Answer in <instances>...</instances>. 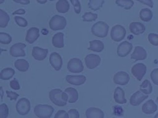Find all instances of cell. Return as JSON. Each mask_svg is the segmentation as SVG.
I'll return each instance as SVG.
<instances>
[{
    "label": "cell",
    "mask_w": 158,
    "mask_h": 118,
    "mask_svg": "<svg viewBox=\"0 0 158 118\" xmlns=\"http://www.w3.org/2000/svg\"><path fill=\"white\" fill-rule=\"evenodd\" d=\"M6 94H7V96L8 98H10V100L11 101H15L17 100V98L19 97V95L14 92H12V91H9L7 90L6 91Z\"/></svg>",
    "instance_id": "b9f144b4"
},
{
    "label": "cell",
    "mask_w": 158,
    "mask_h": 118,
    "mask_svg": "<svg viewBox=\"0 0 158 118\" xmlns=\"http://www.w3.org/2000/svg\"><path fill=\"white\" fill-rule=\"evenodd\" d=\"M9 84H10V87H11V88H12L14 90H18L20 88V84L19 83V81L17 79H15L10 81Z\"/></svg>",
    "instance_id": "ee69618b"
},
{
    "label": "cell",
    "mask_w": 158,
    "mask_h": 118,
    "mask_svg": "<svg viewBox=\"0 0 158 118\" xmlns=\"http://www.w3.org/2000/svg\"><path fill=\"white\" fill-rule=\"evenodd\" d=\"M3 50H4L3 49H2L1 48H0V55H1V52L3 51Z\"/></svg>",
    "instance_id": "db71d44e"
},
{
    "label": "cell",
    "mask_w": 158,
    "mask_h": 118,
    "mask_svg": "<svg viewBox=\"0 0 158 118\" xmlns=\"http://www.w3.org/2000/svg\"><path fill=\"white\" fill-rule=\"evenodd\" d=\"M72 4L74 9V11L76 14H78L81 12V4L79 0H70Z\"/></svg>",
    "instance_id": "ab89813d"
},
{
    "label": "cell",
    "mask_w": 158,
    "mask_h": 118,
    "mask_svg": "<svg viewBox=\"0 0 158 118\" xmlns=\"http://www.w3.org/2000/svg\"><path fill=\"white\" fill-rule=\"evenodd\" d=\"M153 17V13L152 12L148 9V8H144L142 9L139 12V17L141 20L143 22H149Z\"/></svg>",
    "instance_id": "f1b7e54d"
},
{
    "label": "cell",
    "mask_w": 158,
    "mask_h": 118,
    "mask_svg": "<svg viewBox=\"0 0 158 118\" xmlns=\"http://www.w3.org/2000/svg\"><path fill=\"white\" fill-rule=\"evenodd\" d=\"M36 1H37L38 3H40V4H43L46 3V2L48 1V0H36Z\"/></svg>",
    "instance_id": "f907efd6"
},
{
    "label": "cell",
    "mask_w": 158,
    "mask_h": 118,
    "mask_svg": "<svg viewBox=\"0 0 158 118\" xmlns=\"http://www.w3.org/2000/svg\"><path fill=\"white\" fill-rule=\"evenodd\" d=\"M56 8L58 12L64 14L69 11L70 9V5L67 0H59L56 2Z\"/></svg>",
    "instance_id": "484cf974"
},
{
    "label": "cell",
    "mask_w": 158,
    "mask_h": 118,
    "mask_svg": "<svg viewBox=\"0 0 158 118\" xmlns=\"http://www.w3.org/2000/svg\"><path fill=\"white\" fill-rule=\"evenodd\" d=\"M113 81L116 84L125 85L130 81V76L125 71H118L114 74Z\"/></svg>",
    "instance_id": "7c38bea8"
},
{
    "label": "cell",
    "mask_w": 158,
    "mask_h": 118,
    "mask_svg": "<svg viewBox=\"0 0 158 118\" xmlns=\"http://www.w3.org/2000/svg\"><path fill=\"white\" fill-rule=\"evenodd\" d=\"M25 10L23 9H19L18 10H16L12 13V15H16V14H20V15H23L25 14Z\"/></svg>",
    "instance_id": "c3c4849f"
},
{
    "label": "cell",
    "mask_w": 158,
    "mask_h": 118,
    "mask_svg": "<svg viewBox=\"0 0 158 118\" xmlns=\"http://www.w3.org/2000/svg\"><path fill=\"white\" fill-rule=\"evenodd\" d=\"M67 25V20L65 17L59 15H54L49 22V28L53 31L64 30Z\"/></svg>",
    "instance_id": "277c9868"
},
{
    "label": "cell",
    "mask_w": 158,
    "mask_h": 118,
    "mask_svg": "<svg viewBox=\"0 0 158 118\" xmlns=\"http://www.w3.org/2000/svg\"><path fill=\"white\" fill-rule=\"evenodd\" d=\"M105 0H89L88 7L94 10H98L102 7Z\"/></svg>",
    "instance_id": "1f68e13d"
},
{
    "label": "cell",
    "mask_w": 158,
    "mask_h": 118,
    "mask_svg": "<svg viewBox=\"0 0 158 118\" xmlns=\"http://www.w3.org/2000/svg\"><path fill=\"white\" fill-rule=\"evenodd\" d=\"M14 2L19 3L21 4H24V5H27L30 4V1L29 0H13Z\"/></svg>",
    "instance_id": "7dc6e473"
},
{
    "label": "cell",
    "mask_w": 158,
    "mask_h": 118,
    "mask_svg": "<svg viewBox=\"0 0 158 118\" xmlns=\"http://www.w3.org/2000/svg\"><path fill=\"white\" fill-rule=\"evenodd\" d=\"M154 118H158V114H156L155 115V116H154Z\"/></svg>",
    "instance_id": "f5cc1de1"
},
{
    "label": "cell",
    "mask_w": 158,
    "mask_h": 118,
    "mask_svg": "<svg viewBox=\"0 0 158 118\" xmlns=\"http://www.w3.org/2000/svg\"><path fill=\"white\" fill-rule=\"evenodd\" d=\"M147 57V52L145 49L141 46H136L133 53L131 55V58L135 61L143 60Z\"/></svg>",
    "instance_id": "ac0fdd59"
},
{
    "label": "cell",
    "mask_w": 158,
    "mask_h": 118,
    "mask_svg": "<svg viewBox=\"0 0 158 118\" xmlns=\"http://www.w3.org/2000/svg\"><path fill=\"white\" fill-rule=\"evenodd\" d=\"M85 61L86 67L89 69H93L99 66L101 63V58L98 55L90 53L85 57Z\"/></svg>",
    "instance_id": "30bf717a"
},
{
    "label": "cell",
    "mask_w": 158,
    "mask_h": 118,
    "mask_svg": "<svg viewBox=\"0 0 158 118\" xmlns=\"http://www.w3.org/2000/svg\"><path fill=\"white\" fill-rule=\"evenodd\" d=\"M109 25L104 22L99 21L94 23L91 27V33L95 36L99 37H105L109 31Z\"/></svg>",
    "instance_id": "3957f363"
},
{
    "label": "cell",
    "mask_w": 158,
    "mask_h": 118,
    "mask_svg": "<svg viewBox=\"0 0 158 118\" xmlns=\"http://www.w3.org/2000/svg\"><path fill=\"white\" fill-rule=\"evenodd\" d=\"M114 98L115 101L118 104H125L127 103V100L125 97L124 90L119 87H117L114 90Z\"/></svg>",
    "instance_id": "7402d4cb"
},
{
    "label": "cell",
    "mask_w": 158,
    "mask_h": 118,
    "mask_svg": "<svg viewBox=\"0 0 158 118\" xmlns=\"http://www.w3.org/2000/svg\"><path fill=\"white\" fill-rule=\"evenodd\" d=\"M86 118H104V112L98 108L91 107L88 108L85 111Z\"/></svg>",
    "instance_id": "d6986e66"
},
{
    "label": "cell",
    "mask_w": 158,
    "mask_h": 118,
    "mask_svg": "<svg viewBox=\"0 0 158 118\" xmlns=\"http://www.w3.org/2000/svg\"><path fill=\"white\" fill-rule=\"evenodd\" d=\"M52 45L56 48H63L64 47V34L61 32L55 34L52 38Z\"/></svg>",
    "instance_id": "603a6c76"
},
{
    "label": "cell",
    "mask_w": 158,
    "mask_h": 118,
    "mask_svg": "<svg viewBox=\"0 0 158 118\" xmlns=\"http://www.w3.org/2000/svg\"><path fill=\"white\" fill-rule=\"evenodd\" d=\"M3 95H4V92H3L2 87H0V96H1V100H2V98H3Z\"/></svg>",
    "instance_id": "681fc988"
},
{
    "label": "cell",
    "mask_w": 158,
    "mask_h": 118,
    "mask_svg": "<svg viewBox=\"0 0 158 118\" xmlns=\"http://www.w3.org/2000/svg\"><path fill=\"white\" fill-rule=\"evenodd\" d=\"M68 118H80V114L77 109H70L67 112Z\"/></svg>",
    "instance_id": "60d3db41"
},
{
    "label": "cell",
    "mask_w": 158,
    "mask_h": 118,
    "mask_svg": "<svg viewBox=\"0 0 158 118\" xmlns=\"http://www.w3.org/2000/svg\"><path fill=\"white\" fill-rule=\"evenodd\" d=\"M15 108L17 112L20 115H27L31 109L30 102L27 98H21L17 101L15 105Z\"/></svg>",
    "instance_id": "5b68a950"
},
{
    "label": "cell",
    "mask_w": 158,
    "mask_h": 118,
    "mask_svg": "<svg viewBox=\"0 0 158 118\" xmlns=\"http://www.w3.org/2000/svg\"><path fill=\"white\" fill-rule=\"evenodd\" d=\"M150 76L153 83L155 85H158V69L155 68L154 69H153L151 73Z\"/></svg>",
    "instance_id": "f35d334b"
},
{
    "label": "cell",
    "mask_w": 158,
    "mask_h": 118,
    "mask_svg": "<svg viewBox=\"0 0 158 118\" xmlns=\"http://www.w3.org/2000/svg\"><path fill=\"white\" fill-rule=\"evenodd\" d=\"M104 48V43L99 40H93L89 41V47H88V50L96 52H101L103 50Z\"/></svg>",
    "instance_id": "d4e9b609"
},
{
    "label": "cell",
    "mask_w": 158,
    "mask_h": 118,
    "mask_svg": "<svg viewBox=\"0 0 158 118\" xmlns=\"http://www.w3.org/2000/svg\"><path fill=\"white\" fill-rule=\"evenodd\" d=\"M54 118H68V114L65 110H59L55 114Z\"/></svg>",
    "instance_id": "7bdbcfd3"
},
{
    "label": "cell",
    "mask_w": 158,
    "mask_h": 118,
    "mask_svg": "<svg viewBox=\"0 0 158 118\" xmlns=\"http://www.w3.org/2000/svg\"><path fill=\"white\" fill-rule=\"evenodd\" d=\"M129 29L130 32L135 35L141 34L146 31L145 26L138 22H131L129 25Z\"/></svg>",
    "instance_id": "44dd1931"
},
{
    "label": "cell",
    "mask_w": 158,
    "mask_h": 118,
    "mask_svg": "<svg viewBox=\"0 0 158 118\" xmlns=\"http://www.w3.org/2000/svg\"><path fill=\"white\" fill-rule=\"evenodd\" d=\"M9 116V108L6 103L0 104V118H7Z\"/></svg>",
    "instance_id": "d590c367"
},
{
    "label": "cell",
    "mask_w": 158,
    "mask_h": 118,
    "mask_svg": "<svg viewBox=\"0 0 158 118\" xmlns=\"http://www.w3.org/2000/svg\"><path fill=\"white\" fill-rule=\"evenodd\" d=\"M48 53V49H43L40 47H33L32 49V56L33 57L38 61L43 60L47 57Z\"/></svg>",
    "instance_id": "2e32d148"
},
{
    "label": "cell",
    "mask_w": 158,
    "mask_h": 118,
    "mask_svg": "<svg viewBox=\"0 0 158 118\" xmlns=\"http://www.w3.org/2000/svg\"><path fill=\"white\" fill-rule=\"evenodd\" d=\"M114 114L116 116H122L123 115V111L122 108V107L118 106H115L114 108Z\"/></svg>",
    "instance_id": "f6af8a7d"
},
{
    "label": "cell",
    "mask_w": 158,
    "mask_h": 118,
    "mask_svg": "<svg viewBox=\"0 0 158 118\" xmlns=\"http://www.w3.org/2000/svg\"><path fill=\"white\" fill-rule=\"evenodd\" d=\"M68 70L73 73H79L83 71L84 67L82 61L78 58H71L67 63Z\"/></svg>",
    "instance_id": "52a82bcc"
},
{
    "label": "cell",
    "mask_w": 158,
    "mask_h": 118,
    "mask_svg": "<svg viewBox=\"0 0 158 118\" xmlns=\"http://www.w3.org/2000/svg\"><path fill=\"white\" fill-rule=\"evenodd\" d=\"M149 42L153 45H158V35L156 33H149L148 36Z\"/></svg>",
    "instance_id": "74e56055"
},
{
    "label": "cell",
    "mask_w": 158,
    "mask_h": 118,
    "mask_svg": "<svg viewBox=\"0 0 158 118\" xmlns=\"http://www.w3.org/2000/svg\"><path fill=\"white\" fill-rule=\"evenodd\" d=\"M146 66L144 64L139 63L133 65L131 68V74L137 79L138 81H140L146 73Z\"/></svg>",
    "instance_id": "ba28073f"
},
{
    "label": "cell",
    "mask_w": 158,
    "mask_h": 118,
    "mask_svg": "<svg viewBox=\"0 0 158 118\" xmlns=\"http://www.w3.org/2000/svg\"><path fill=\"white\" fill-rule=\"evenodd\" d=\"M15 74V70L12 68H6L0 72V79L2 80H9Z\"/></svg>",
    "instance_id": "83f0119b"
},
{
    "label": "cell",
    "mask_w": 158,
    "mask_h": 118,
    "mask_svg": "<svg viewBox=\"0 0 158 118\" xmlns=\"http://www.w3.org/2000/svg\"><path fill=\"white\" fill-rule=\"evenodd\" d=\"M40 37V30L38 28L31 27L29 28L27 32L25 41L31 44L35 42L36 39Z\"/></svg>",
    "instance_id": "9a60e30c"
},
{
    "label": "cell",
    "mask_w": 158,
    "mask_h": 118,
    "mask_svg": "<svg viewBox=\"0 0 158 118\" xmlns=\"http://www.w3.org/2000/svg\"><path fill=\"white\" fill-rule=\"evenodd\" d=\"M115 3L117 6L129 10L134 5V2L132 0H115Z\"/></svg>",
    "instance_id": "d6a6232c"
},
{
    "label": "cell",
    "mask_w": 158,
    "mask_h": 118,
    "mask_svg": "<svg viewBox=\"0 0 158 118\" xmlns=\"http://www.w3.org/2000/svg\"><path fill=\"white\" fill-rule=\"evenodd\" d=\"M4 1H5V0H0V4H2V3L4 2Z\"/></svg>",
    "instance_id": "816d5d0a"
},
{
    "label": "cell",
    "mask_w": 158,
    "mask_h": 118,
    "mask_svg": "<svg viewBox=\"0 0 158 118\" xmlns=\"http://www.w3.org/2000/svg\"><path fill=\"white\" fill-rule=\"evenodd\" d=\"M14 66L20 72H25L29 68L28 62L24 59H18L14 63Z\"/></svg>",
    "instance_id": "4316f807"
},
{
    "label": "cell",
    "mask_w": 158,
    "mask_h": 118,
    "mask_svg": "<svg viewBox=\"0 0 158 118\" xmlns=\"http://www.w3.org/2000/svg\"><path fill=\"white\" fill-rule=\"evenodd\" d=\"M68 96L67 102L69 103H74L78 99V93L77 90L73 87H67L65 92Z\"/></svg>",
    "instance_id": "cb8c5ba5"
},
{
    "label": "cell",
    "mask_w": 158,
    "mask_h": 118,
    "mask_svg": "<svg viewBox=\"0 0 158 118\" xmlns=\"http://www.w3.org/2000/svg\"><path fill=\"white\" fill-rule=\"evenodd\" d=\"M136 1L146 5V6H148L151 8H152L154 6V3L152 0H136Z\"/></svg>",
    "instance_id": "bcb514c9"
},
{
    "label": "cell",
    "mask_w": 158,
    "mask_h": 118,
    "mask_svg": "<svg viewBox=\"0 0 158 118\" xmlns=\"http://www.w3.org/2000/svg\"><path fill=\"white\" fill-rule=\"evenodd\" d=\"M49 97L52 103L60 107L65 106L68 100V96L67 93L62 92L59 88L51 90L49 93Z\"/></svg>",
    "instance_id": "6da1fadb"
},
{
    "label": "cell",
    "mask_w": 158,
    "mask_h": 118,
    "mask_svg": "<svg viewBox=\"0 0 158 118\" xmlns=\"http://www.w3.org/2000/svg\"><path fill=\"white\" fill-rule=\"evenodd\" d=\"M139 88H140V91L146 95H149L152 92V85L149 82V81H148V79L144 80L141 84L139 86Z\"/></svg>",
    "instance_id": "f546056e"
},
{
    "label": "cell",
    "mask_w": 158,
    "mask_h": 118,
    "mask_svg": "<svg viewBox=\"0 0 158 118\" xmlns=\"http://www.w3.org/2000/svg\"><path fill=\"white\" fill-rule=\"evenodd\" d=\"M141 110L146 114H152L157 110V106L152 100H149L143 104Z\"/></svg>",
    "instance_id": "ffe728a7"
},
{
    "label": "cell",
    "mask_w": 158,
    "mask_h": 118,
    "mask_svg": "<svg viewBox=\"0 0 158 118\" xmlns=\"http://www.w3.org/2000/svg\"><path fill=\"white\" fill-rule=\"evenodd\" d=\"M125 35L126 30L120 25H116L114 26L110 30L111 39L115 42H119L123 40L125 38Z\"/></svg>",
    "instance_id": "8992f818"
},
{
    "label": "cell",
    "mask_w": 158,
    "mask_h": 118,
    "mask_svg": "<svg viewBox=\"0 0 158 118\" xmlns=\"http://www.w3.org/2000/svg\"><path fill=\"white\" fill-rule=\"evenodd\" d=\"M26 47V44L22 42H17L13 44L9 49V53L11 56L14 57H25V52L24 48Z\"/></svg>",
    "instance_id": "9c48e42d"
},
{
    "label": "cell",
    "mask_w": 158,
    "mask_h": 118,
    "mask_svg": "<svg viewBox=\"0 0 158 118\" xmlns=\"http://www.w3.org/2000/svg\"><path fill=\"white\" fill-rule=\"evenodd\" d=\"M15 23L21 27H26L28 25V22L27 20L20 16H15L14 17Z\"/></svg>",
    "instance_id": "8d00e7d4"
},
{
    "label": "cell",
    "mask_w": 158,
    "mask_h": 118,
    "mask_svg": "<svg viewBox=\"0 0 158 118\" xmlns=\"http://www.w3.org/2000/svg\"><path fill=\"white\" fill-rule=\"evenodd\" d=\"M86 80L84 75H67L66 81L68 83L74 85H81L83 84Z\"/></svg>",
    "instance_id": "e0dca14e"
},
{
    "label": "cell",
    "mask_w": 158,
    "mask_h": 118,
    "mask_svg": "<svg viewBox=\"0 0 158 118\" xmlns=\"http://www.w3.org/2000/svg\"><path fill=\"white\" fill-rule=\"evenodd\" d=\"M132 48L133 45L131 43L128 41H123L117 47V55L120 57H125L130 53Z\"/></svg>",
    "instance_id": "8fae6325"
},
{
    "label": "cell",
    "mask_w": 158,
    "mask_h": 118,
    "mask_svg": "<svg viewBox=\"0 0 158 118\" xmlns=\"http://www.w3.org/2000/svg\"><path fill=\"white\" fill-rule=\"evenodd\" d=\"M10 20V17L6 12L0 9V28H6Z\"/></svg>",
    "instance_id": "4dcf8cb0"
},
{
    "label": "cell",
    "mask_w": 158,
    "mask_h": 118,
    "mask_svg": "<svg viewBox=\"0 0 158 118\" xmlns=\"http://www.w3.org/2000/svg\"><path fill=\"white\" fill-rule=\"evenodd\" d=\"M12 41V37L10 34L4 32H0V43L2 44H9Z\"/></svg>",
    "instance_id": "836d02e7"
},
{
    "label": "cell",
    "mask_w": 158,
    "mask_h": 118,
    "mask_svg": "<svg viewBox=\"0 0 158 118\" xmlns=\"http://www.w3.org/2000/svg\"><path fill=\"white\" fill-rule=\"evenodd\" d=\"M98 15L96 14H93L90 12H85L82 15V19L83 22H92L97 19Z\"/></svg>",
    "instance_id": "e575fe53"
},
{
    "label": "cell",
    "mask_w": 158,
    "mask_h": 118,
    "mask_svg": "<svg viewBox=\"0 0 158 118\" xmlns=\"http://www.w3.org/2000/svg\"><path fill=\"white\" fill-rule=\"evenodd\" d=\"M50 1H54V0H49Z\"/></svg>",
    "instance_id": "11a10c76"
},
{
    "label": "cell",
    "mask_w": 158,
    "mask_h": 118,
    "mask_svg": "<svg viewBox=\"0 0 158 118\" xmlns=\"http://www.w3.org/2000/svg\"><path fill=\"white\" fill-rule=\"evenodd\" d=\"M52 106L48 104H37L35 106L33 111L38 118H50L54 112Z\"/></svg>",
    "instance_id": "7a4b0ae2"
},
{
    "label": "cell",
    "mask_w": 158,
    "mask_h": 118,
    "mask_svg": "<svg viewBox=\"0 0 158 118\" xmlns=\"http://www.w3.org/2000/svg\"><path fill=\"white\" fill-rule=\"evenodd\" d=\"M148 98V95H146L140 90H138L131 96L130 103L132 106H138Z\"/></svg>",
    "instance_id": "5bb4252c"
},
{
    "label": "cell",
    "mask_w": 158,
    "mask_h": 118,
    "mask_svg": "<svg viewBox=\"0 0 158 118\" xmlns=\"http://www.w3.org/2000/svg\"><path fill=\"white\" fill-rule=\"evenodd\" d=\"M49 63L52 68L56 70L59 71L62 66V59L61 56L57 52H52L49 56Z\"/></svg>",
    "instance_id": "4fadbf2b"
}]
</instances>
